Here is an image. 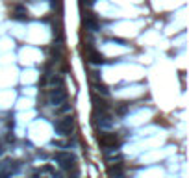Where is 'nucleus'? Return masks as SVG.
<instances>
[{"mask_svg": "<svg viewBox=\"0 0 189 178\" xmlns=\"http://www.w3.org/2000/svg\"><path fill=\"white\" fill-rule=\"evenodd\" d=\"M54 130H56V134H60V136H69V134L74 130V117H72V115H67V117L56 121V122H54Z\"/></svg>", "mask_w": 189, "mask_h": 178, "instance_id": "nucleus-1", "label": "nucleus"}, {"mask_svg": "<svg viewBox=\"0 0 189 178\" xmlns=\"http://www.w3.org/2000/svg\"><path fill=\"white\" fill-rule=\"evenodd\" d=\"M54 161H58L65 171H76V158L71 152H58L54 154Z\"/></svg>", "mask_w": 189, "mask_h": 178, "instance_id": "nucleus-2", "label": "nucleus"}, {"mask_svg": "<svg viewBox=\"0 0 189 178\" xmlns=\"http://www.w3.org/2000/svg\"><path fill=\"white\" fill-rule=\"evenodd\" d=\"M65 100H67V93L63 91V87L60 85L58 89H54V91L50 93V97H48V104L54 106V108H60L61 104H65Z\"/></svg>", "mask_w": 189, "mask_h": 178, "instance_id": "nucleus-3", "label": "nucleus"}, {"mask_svg": "<svg viewBox=\"0 0 189 178\" xmlns=\"http://www.w3.org/2000/svg\"><path fill=\"white\" fill-rule=\"evenodd\" d=\"M100 145L102 147H117V143H119V136H115V134H100Z\"/></svg>", "mask_w": 189, "mask_h": 178, "instance_id": "nucleus-4", "label": "nucleus"}, {"mask_svg": "<svg viewBox=\"0 0 189 178\" xmlns=\"http://www.w3.org/2000/svg\"><path fill=\"white\" fill-rule=\"evenodd\" d=\"M87 61L93 63V65H102L104 63V56L100 52H97V50H93V48L87 46Z\"/></svg>", "mask_w": 189, "mask_h": 178, "instance_id": "nucleus-5", "label": "nucleus"}, {"mask_svg": "<svg viewBox=\"0 0 189 178\" xmlns=\"http://www.w3.org/2000/svg\"><path fill=\"white\" fill-rule=\"evenodd\" d=\"M84 26L87 30H91V32H97V30H98V22L93 19V17H89V15L84 17Z\"/></svg>", "mask_w": 189, "mask_h": 178, "instance_id": "nucleus-6", "label": "nucleus"}, {"mask_svg": "<svg viewBox=\"0 0 189 178\" xmlns=\"http://www.w3.org/2000/svg\"><path fill=\"white\" fill-rule=\"evenodd\" d=\"M108 173H109V176H119V175H123V165L117 161L115 165H109V169H108Z\"/></svg>", "mask_w": 189, "mask_h": 178, "instance_id": "nucleus-7", "label": "nucleus"}, {"mask_svg": "<svg viewBox=\"0 0 189 178\" xmlns=\"http://www.w3.org/2000/svg\"><path fill=\"white\" fill-rule=\"evenodd\" d=\"M93 87H95V91H97V93H102V95H106V97L109 95V89L106 87L104 84H93Z\"/></svg>", "mask_w": 189, "mask_h": 178, "instance_id": "nucleus-8", "label": "nucleus"}, {"mask_svg": "<svg viewBox=\"0 0 189 178\" xmlns=\"http://www.w3.org/2000/svg\"><path fill=\"white\" fill-rule=\"evenodd\" d=\"M98 124H100V128H104V130H108V128H111V126H113V121H111L109 117H102V119H100V122H98Z\"/></svg>", "mask_w": 189, "mask_h": 178, "instance_id": "nucleus-9", "label": "nucleus"}, {"mask_svg": "<svg viewBox=\"0 0 189 178\" xmlns=\"http://www.w3.org/2000/svg\"><path fill=\"white\" fill-rule=\"evenodd\" d=\"M13 19H15V20H28V15H22V13H15V15H13Z\"/></svg>", "mask_w": 189, "mask_h": 178, "instance_id": "nucleus-10", "label": "nucleus"}, {"mask_svg": "<svg viewBox=\"0 0 189 178\" xmlns=\"http://www.w3.org/2000/svg\"><path fill=\"white\" fill-rule=\"evenodd\" d=\"M113 178H124V175H119V176H113Z\"/></svg>", "mask_w": 189, "mask_h": 178, "instance_id": "nucleus-11", "label": "nucleus"}, {"mask_svg": "<svg viewBox=\"0 0 189 178\" xmlns=\"http://www.w3.org/2000/svg\"><path fill=\"white\" fill-rule=\"evenodd\" d=\"M0 169H2V163H0Z\"/></svg>", "mask_w": 189, "mask_h": 178, "instance_id": "nucleus-12", "label": "nucleus"}]
</instances>
